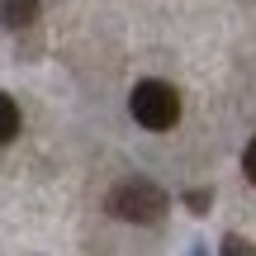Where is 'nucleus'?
Wrapping results in <instances>:
<instances>
[{
  "instance_id": "1",
  "label": "nucleus",
  "mask_w": 256,
  "mask_h": 256,
  "mask_svg": "<svg viewBox=\"0 0 256 256\" xmlns=\"http://www.w3.org/2000/svg\"><path fill=\"white\" fill-rule=\"evenodd\" d=\"M104 209L119 223H162L166 218V194L152 180H119L104 194Z\"/></svg>"
},
{
  "instance_id": "2",
  "label": "nucleus",
  "mask_w": 256,
  "mask_h": 256,
  "mask_svg": "<svg viewBox=\"0 0 256 256\" xmlns=\"http://www.w3.org/2000/svg\"><path fill=\"white\" fill-rule=\"evenodd\" d=\"M128 110H133V119L142 128L166 133V128L180 124V95H176V86H166V81H142V86H133Z\"/></svg>"
},
{
  "instance_id": "3",
  "label": "nucleus",
  "mask_w": 256,
  "mask_h": 256,
  "mask_svg": "<svg viewBox=\"0 0 256 256\" xmlns=\"http://www.w3.org/2000/svg\"><path fill=\"white\" fill-rule=\"evenodd\" d=\"M38 19V0H0V24L5 28H28Z\"/></svg>"
},
{
  "instance_id": "4",
  "label": "nucleus",
  "mask_w": 256,
  "mask_h": 256,
  "mask_svg": "<svg viewBox=\"0 0 256 256\" xmlns=\"http://www.w3.org/2000/svg\"><path fill=\"white\" fill-rule=\"evenodd\" d=\"M19 104L10 100V95H0V142H10V138H19Z\"/></svg>"
},
{
  "instance_id": "5",
  "label": "nucleus",
  "mask_w": 256,
  "mask_h": 256,
  "mask_svg": "<svg viewBox=\"0 0 256 256\" xmlns=\"http://www.w3.org/2000/svg\"><path fill=\"white\" fill-rule=\"evenodd\" d=\"M218 256H256V247L247 238H223V247H218Z\"/></svg>"
},
{
  "instance_id": "6",
  "label": "nucleus",
  "mask_w": 256,
  "mask_h": 256,
  "mask_svg": "<svg viewBox=\"0 0 256 256\" xmlns=\"http://www.w3.org/2000/svg\"><path fill=\"white\" fill-rule=\"evenodd\" d=\"M242 171H247V180L256 185V133H252V142H247V152H242Z\"/></svg>"
}]
</instances>
